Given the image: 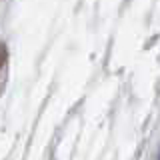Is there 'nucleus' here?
<instances>
[{
  "mask_svg": "<svg viewBox=\"0 0 160 160\" xmlns=\"http://www.w3.org/2000/svg\"><path fill=\"white\" fill-rule=\"evenodd\" d=\"M6 58H8V52H6V46L4 44H0V68L6 64Z\"/></svg>",
  "mask_w": 160,
  "mask_h": 160,
  "instance_id": "1",
  "label": "nucleus"
},
{
  "mask_svg": "<svg viewBox=\"0 0 160 160\" xmlns=\"http://www.w3.org/2000/svg\"><path fill=\"white\" fill-rule=\"evenodd\" d=\"M158 160H160V156H158Z\"/></svg>",
  "mask_w": 160,
  "mask_h": 160,
  "instance_id": "2",
  "label": "nucleus"
}]
</instances>
